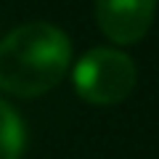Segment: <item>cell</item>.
<instances>
[{"instance_id":"6da1fadb","label":"cell","mask_w":159,"mask_h":159,"mask_svg":"<svg viewBox=\"0 0 159 159\" xmlns=\"http://www.w3.org/2000/svg\"><path fill=\"white\" fill-rule=\"evenodd\" d=\"M72 45L58 27L32 21L0 40V90L34 98L61 82L69 69Z\"/></svg>"},{"instance_id":"7a4b0ae2","label":"cell","mask_w":159,"mask_h":159,"mask_svg":"<svg viewBox=\"0 0 159 159\" xmlns=\"http://www.w3.org/2000/svg\"><path fill=\"white\" fill-rule=\"evenodd\" d=\"M135 77L138 72L133 58L114 48L88 51L72 72L77 96L96 106H111L125 101L135 88Z\"/></svg>"},{"instance_id":"3957f363","label":"cell","mask_w":159,"mask_h":159,"mask_svg":"<svg viewBox=\"0 0 159 159\" xmlns=\"http://www.w3.org/2000/svg\"><path fill=\"white\" fill-rule=\"evenodd\" d=\"M157 0H96V21L111 43L133 45L151 27Z\"/></svg>"},{"instance_id":"277c9868","label":"cell","mask_w":159,"mask_h":159,"mask_svg":"<svg viewBox=\"0 0 159 159\" xmlns=\"http://www.w3.org/2000/svg\"><path fill=\"white\" fill-rule=\"evenodd\" d=\"M24 148L21 117L0 98V159H19Z\"/></svg>"}]
</instances>
